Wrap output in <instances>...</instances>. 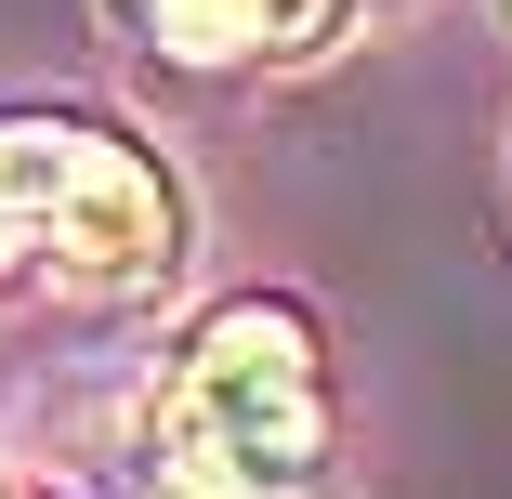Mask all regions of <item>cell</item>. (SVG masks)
Returning a JSON list of instances; mask_svg holds the SVG:
<instances>
[{
	"instance_id": "cell-1",
	"label": "cell",
	"mask_w": 512,
	"mask_h": 499,
	"mask_svg": "<svg viewBox=\"0 0 512 499\" xmlns=\"http://www.w3.org/2000/svg\"><path fill=\"white\" fill-rule=\"evenodd\" d=\"M158 460L197 499H302L329 460V408H316V342L276 303L211 316L171 381H158Z\"/></svg>"
},
{
	"instance_id": "cell-2",
	"label": "cell",
	"mask_w": 512,
	"mask_h": 499,
	"mask_svg": "<svg viewBox=\"0 0 512 499\" xmlns=\"http://www.w3.org/2000/svg\"><path fill=\"white\" fill-rule=\"evenodd\" d=\"M171 237L184 224L145 145L79 119H0V263H53L66 289H158Z\"/></svg>"
},
{
	"instance_id": "cell-3",
	"label": "cell",
	"mask_w": 512,
	"mask_h": 499,
	"mask_svg": "<svg viewBox=\"0 0 512 499\" xmlns=\"http://www.w3.org/2000/svg\"><path fill=\"white\" fill-rule=\"evenodd\" d=\"M132 40L184 53V66H263V53H316L342 27V0H119Z\"/></svg>"
}]
</instances>
